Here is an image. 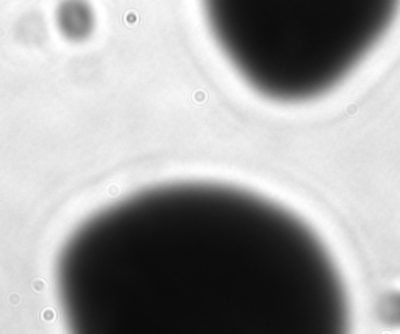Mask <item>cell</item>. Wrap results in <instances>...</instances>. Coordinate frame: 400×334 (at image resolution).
Masks as SVG:
<instances>
[{"instance_id": "obj_2", "label": "cell", "mask_w": 400, "mask_h": 334, "mask_svg": "<svg viewBox=\"0 0 400 334\" xmlns=\"http://www.w3.org/2000/svg\"><path fill=\"white\" fill-rule=\"evenodd\" d=\"M219 48L258 92L302 100L357 66L396 17L400 0H202Z\"/></svg>"}, {"instance_id": "obj_3", "label": "cell", "mask_w": 400, "mask_h": 334, "mask_svg": "<svg viewBox=\"0 0 400 334\" xmlns=\"http://www.w3.org/2000/svg\"><path fill=\"white\" fill-rule=\"evenodd\" d=\"M89 16V9L83 2L72 0L61 8V25L70 36H83L91 22Z\"/></svg>"}, {"instance_id": "obj_1", "label": "cell", "mask_w": 400, "mask_h": 334, "mask_svg": "<svg viewBox=\"0 0 400 334\" xmlns=\"http://www.w3.org/2000/svg\"><path fill=\"white\" fill-rule=\"evenodd\" d=\"M314 253L291 217L253 195L171 184L114 203L77 229L58 261V294L78 333L286 330L294 259Z\"/></svg>"}]
</instances>
